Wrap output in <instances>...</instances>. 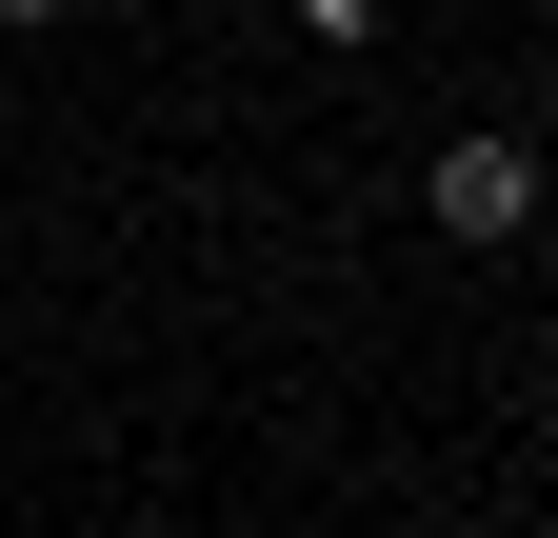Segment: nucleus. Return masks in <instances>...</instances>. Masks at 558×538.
I'll list each match as a JSON object with an SVG mask.
<instances>
[{"mask_svg":"<svg viewBox=\"0 0 558 538\" xmlns=\"http://www.w3.org/2000/svg\"><path fill=\"white\" fill-rule=\"evenodd\" d=\"M538 199H558V180H538V140H499V120H459V140L418 160V220H439L459 259H499V240H538Z\"/></svg>","mask_w":558,"mask_h":538,"instance_id":"obj_1","label":"nucleus"},{"mask_svg":"<svg viewBox=\"0 0 558 538\" xmlns=\"http://www.w3.org/2000/svg\"><path fill=\"white\" fill-rule=\"evenodd\" d=\"M279 21H300L319 60H360V40H379V0H279Z\"/></svg>","mask_w":558,"mask_h":538,"instance_id":"obj_2","label":"nucleus"},{"mask_svg":"<svg viewBox=\"0 0 558 538\" xmlns=\"http://www.w3.org/2000/svg\"><path fill=\"white\" fill-rule=\"evenodd\" d=\"M0 21H21V40H40V21H81V0H0Z\"/></svg>","mask_w":558,"mask_h":538,"instance_id":"obj_3","label":"nucleus"}]
</instances>
